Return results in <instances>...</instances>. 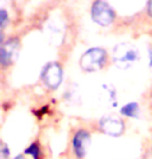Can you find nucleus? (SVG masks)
<instances>
[{
  "label": "nucleus",
  "instance_id": "nucleus-1",
  "mask_svg": "<svg viewBox=\"0 0 152 159\" xmlns=\"http://www.w3.org/2000/svg\"><path fill=\"white\" fill-rule=\"evenodd\" d=\"M139 59L138 49L129 43H122L117 45L113 51V61L116 67L120 69H128Z\"/></svg>",
  "mask_w": 152,
  "mask_h": 159
},
{
  "label": "nucleus",
  "instance_id": "nucleus-2",
  "mask_svg": "<svg viewBox=\"0 0 152 159\" xmlns=\"http://www.w3.org/2000/svg\"><path fill=\"white\" fill-rule=\"evenodd\" d=\"M106 62V52L101 48L95 47L86 50L80 58V67L85 72H97Z\"/></svg>",
  "mask_w": 152,
  "mask_h": 159
},
{
  "label": "nucleus",
  "instance_id": "nucleus-3",
  "mask_svg": "<svg viewBox=\"0 0 152 159\" xmlns=\"http://www.w3.org/2000/svg\"><path fill=\"white\" fill-rule=\"evenodd\" d=\"M41 79L50 89H56L62 81V70L58 62H49L41 72Z\"/></svg>",
  "mask_w": 152,
  "mask_h": 159
},
{
  "label": "nucleus",
  "instance_id": "nucleus-4",
  "mask_svg": "<svg viewBox=\"0 0 152 159\" xmlns=\"http://www.w3.org/2000/svg\"><path fill=\"white\" fill-rule=\"evenodd\" d=\"M92 18L101 26L109 25L115 19V13L106 2L97 0L92 7Z\"/></svg>",
  "mask_w": 152,
  "mask_h": 159
},
{
  "label": "nucleus",
  "instance_id": "nucleus-5",
  "mask_svg": "<svg viewBox=\"0 0 152 159\" xmlns=\"http://www.w3.org/2000/svg\"><path fill=\"white\" fill-rule=\"evenodd\" d=\"M99 127L103 133L109 136H120L124 131V123L117 116L107 115L100 119Z\"/></svg>",
  "mask_w": 152,
  "mask_h": 159
},
{
  "label": "nucleus",
  "instance_id": "nucleus-6",
  "mask_svg": "<svg viewBox=\"0 0 152 159\" xmlns=\"http://www.w3.org/2000/svg\"><path fill=\"white\" fill-rule=\"evenodd\" d=\"M91 145V135L85 129H79L75 132L72 139V148L74 155L78 159H82L86 156L88 150Z\"/></svg>",
  "mask_w": 152,
  "mask_h": 159
},
{
  "label": "nucleus",
  "instance_id": "nucleus-7",
  "mask_svg": "<svg viewBox=\"0 0 152 159\" xmlns=\"http://www.w3.org/2000/svg\"><path fill=\"white\" fill-rule=\"evenodd\" d=\"M19 52V41L18 39H11L0 48V62L2 66L7 67L16 61Z\"/></svg>",
  "mask_w": 152,
  "mask_h": 159
},
{
  "label": "nucleus",
  "instance_id": "nucleus-8",
  "mask_svg": "<svg viewBox=\"0 0 152 159\" xmlns=\"http://www.w3.org/2000/svg\"><path fill=\"white\" fill-rule=\"evenodd\" d=\"M120 113L127 118L138 119L140 116V106L136 102H129L123 105L120 109Z\"/></svg>",
  "mask_w": 152,
  "mask_h": 159
},
{
  "label": "nucleus",
  "instance_id": "nucleus-9",
  "mask_svg": "<svg viewBox=\"0 0 152 159\" xmlns=\"http://www.w3.org/2000/svg\"><path fill=\"white\" fill-rule=\"evenodd\" d=\"M101 89H102L103 94L105 96V100L107 102V104L111 105L112 107H115L118 104L117 95H116L115 89L111 85H107V84H103Z\"/></svg>",
  "mask_w": 152,
  "mask_h": 159
},
{
  "label": "nucleus",
  "instance_id": "nucleus-10",
  "mask_svg": "<svg viewBox=\"0 0 152 159\" xmlns=\"http://www.w3.org/2000/svg\"><path fill=\"white\" fill-rule=\"evenodd\" d=\"M24 154L31 156L34 159H41L42 158V152H41V146L39 143H32L27 148L24 150Z\"/></svg>",
  "mask_w": 152,
  "mask_h": 159
},
{
  "label": "nucleus",
  "instance_id": "nucleus-11",
  "mask_svg": "<svg viewBox=\"0 0 152 159\" xmlns=\"http://www.w3.org/2000/svg\"><path fill=\"white\" fill-rule=\"evenodd\" d=\"M0 155H1V159H8L10 158V149L7 143L3 142L0 145Z\"/></svg>",
  "mask_w": 152,
  "mask_h": 159
},
{
  "label": "nucleus",
  "instance_id": "nucleus-12",
  "mask_svg": "<svg viewBox=\"0 0 152 159\" xmlns=\"http://www.w3.org/2000/svg\"><path fill=\"white\" fill-rule=\"evenodd\" d=\"M7 22V13L5 11L2 10L0 11V24H1V28H3L5 26V24Z\"/></svg>",
  "mask_w": 152,
  "mask_h": 159
},
{
  "label": "nucleus",
  "instance_id": "nucleus-13",
  "mask_svg": "<svg viewBox=\"0 0 152 159\" xmlns=\"http://www.w3.org/2000/svg\"><path fill=\"white\" fill-rule=\"evenodd\" d=\"M148 14L152 17V0H149L148 2Z\"/></svg>",
  "mask_w": 152,
  "mask_h": 159
},
{
  "label": "nucleus",
  "instance_id": "nucleus-14",
  "mask_svg": "<svg viewBox=\"0 0 152 159\" xmlns=\"http://www.w3.org/2000/svg\"><path fill=\"white\" fill-rule=\"evenodd\" d=\"M149 66L152 67V49L149 51Z\"/></svg>",
  "mask_w": 152,
  "mask_h": 159
},
{
  "label": "nucleus",
  "instance_id": "nucleus-15",
  "mask_svg": "<svg viewBox=\"0 0 152 159\" xmlns=\"http://www.w3.org/2000/svg\"><path fill=\"white\" fill-rule=\"evenodd\" d=\"M14 159H26V158H25V156H24V155L19 154V155H17L16 157H15Z\"/></svg>",
  "mask_w": 152,
  "mask_h": 159
}]
</instances>
